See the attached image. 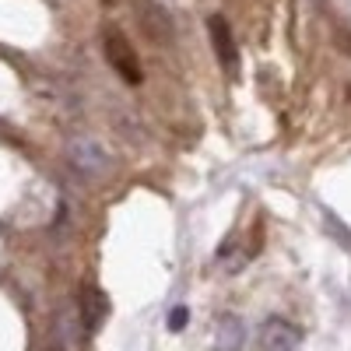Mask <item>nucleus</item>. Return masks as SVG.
I'll return each mask as SVG.
<instances>
[{
    "mask_svg": "<svg viewBox=\"0 0 351 351\" xmlns=\"http://www.w3.org/2000/svg\"><path fill=\"white\" fill-rule=\"evenodd\" d=\"M67 162L77 176H84V180H95V176H102L109 169V152L106 144L92 134H74L67 141Z\"/></svg>",
    "mask_w": 351,
    "mask_h": 351,
    "instance_id": "f257e3e1",
    "label": "nucleus"
},
{
    "mask_svg": "<svg viewBox=\"0 0 351 351\" xmlns=\"http://www.w3.org/2000/svg\"><path fill=\"white\" fill-rule=\"evenodd\" d=\"M256 344L260 351H295L302 344V330L285 316H267L256 334Z\"/></svg>",
    "mask_w": 351,
    "mask_h": 351,
    "instance_id": "f03ea898",
    "label": "nucleus"
},
{
    "mask_svg": "<svg viewBox=\"0 0 351 351\" xmlns=\"http://www.w3.org/2000/svg\"><path fill=\"white\" fill-rule=\"evenodd\" d=\"M106 56H109V64L123 74V81H130V84L141 81V67L134 60V49H130V43L120 32H109L106 36Z\"/></svg>",
    "mask_w": 351,
    "mask_h": 351,
    "instance_id": "7ed1b4c3",
    "label": "nucleus"
},
{
    "mask_svg": "<svg viewBox=\"0 0 351 351\" xmlns=\"http://www.w3.org/2000/svg\"><path fill=\"white\" fill-rule=\"evenodd\" d=\"M77 316H81V324H84V334H95L102 327V319L109 316V299L102 295L99 288H81Z\"/></svg>",
    "mask_w": 351,
    "mask_h": 351,
    "instance_id": "20e7f679",
    "label": "nucleus"
},
{
    "mask_svg": "<svg viewBox=\"0 0 351 351\" xmlns=\"http://www.w3.org/2000/svg\"><path fill=\"white\" fill-rule=\"evenodd\" d=\"M208 32H211V43H215V53H218V64L225 71H236L239 67V53H236V43H232V28L221 14H211L208 21Z\"/></svg>",
    "mask_w": 351,
    "mask_h": 351,
    "instance_id": "39448f33",
    "label": "nucleus"
},
{
    "mask_svg": "<svg viewBox=\"0 0 351 351\" xmlns=\"http://www.w3.org/2000/svg\"><path fill=\"white\" fill-rule=\"evenodd\" d=\"M53 337H56V348H60V351H77V348H81V341H84V324H81V316H77V306H71V309L60 313Z\"/></svg>",
    "mask_w": 351,
    "mask_h": 351,
    "instance_id": "423d86ee",
    "label": "nucleus"
},
{
    "mask_svg": "<svg viewBox=\"0 0 351 351\" xmlns=\"http://www.w3.org/2000/svg\"><path fill=\"white\" fill-rule=\"evenodd\" d=\"M246 341V327L239 316H221L215 327V351H243Z\"/></svg>",
    "mask_w": 351,
    "mask_h": 351,
    "instance_id": "0eeeda50",
    "label": "nucleus"
},
{
    "mask_svg": "<svg viewBox=\"0 0 351 351\" xmlns=\"http://www.w3.org/2000/svg\"><path fill=\"white\" fill-rule=\"evenodd\" d=\"M186 319H190V309H186V306H172V313H169V330L180 334V330L186 327Z\"/></svg>",
    "mask_w": 351,
    "mask_h": 351,
    "instance_id": "6e6552de",
    "label": "nucleus"
},
{
    "mask_svg": "<svg viewBox=\"0 0 351 351\" xmlns=\"http://www.w3.org/2000/svg\"><path fill=\"white\" fill-rule=\"evenodd\" d=\"M309 4H324V0H309Z\"/></svg>",
    "mask_w": 351,
    "mask_h": 351,
    "instance_id": "1a4fd4ad",
    "label": "nucleus"
}]
</instances>
